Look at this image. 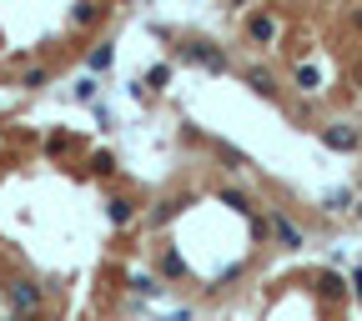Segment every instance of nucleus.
Instances as JSON below:
<instances>
[{
	"label": "nucleus",
	"instance_id": "obj_1",
	"mask_svg": "<svg viewBox=\"0 0 362 321\" xmlns=\"http://www.w3.org/2000/svg\"><path fill=\"white\" fill-rule=\"evenodd\" d=\"M327 146H332V151H352V146H357V131L332 126V131H327Z\"/></svg>",
	"mask_w": 362,
	"mask_h": 321
},
{
	"label": "nucleus",
	"instance_id": "obj_2",
	"mask_svg": "<svg viewBox=\"0 0 362 321\" xmlns=\"http://www.w3.org/2000/svg\"><path fill=\"white\" fill-rule=\"evenodd\" d=\"M277 241H282V246H302V231H297L287 216H277Z\"/></svg>",
	"mask_w": 362,
	"mask_h": 321
},
{
	"label": "nucleus",
	"instance_id": "obj_3",
	"mask_svg": "<svg viewBox=\"0 0 362 321\" xmlns=\"http://www.w3.org/2000/svg\"><path fill=\"white\" fill-rule=\"evenodd\" d=\"M252 35H257V40H272V35H277V25H272V20H252Z\"/></svg>",
	"mask_w": 362,
	"mask_h": 321
},
{
	"label": "nucleus",
	"instance_id": "obj_4",
	"mask_svg": "<svg viewBox=\"0 0 362 321\" xmlns=\"http://www.w3.org/2000/svg\"><path fill=\"white\" fill-rule=\"evenodd\" d=\"M357 211H362V206H357Z\"/></svg>",
	"mask_w": 362,
	"mask_h": 321
}]
</instances>
